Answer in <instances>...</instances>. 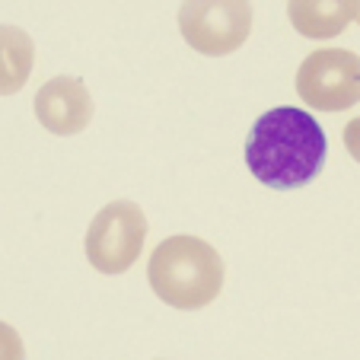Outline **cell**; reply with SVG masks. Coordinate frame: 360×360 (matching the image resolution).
I'll return each instance as SVG.
<instances>
[{
	"mask_svg": "<svg viewBox=\"0 0 360 360\" xmlns=\"http://www.w3.org/2000/svg\"><path fill=\"white\" fill-rule=\"evenodd\" d=\"M300 99L316 112H345L360 102V58L347 48H319L297 70Z\"/></svg>",
	"mask_w": 360,
	"mask_h": 360,
	"instance_id": "obj_4",
	"label": "cell"
},
{
	"mask_svg": "<svg viewBox=\"0 0 360 360\" xmlns=\"http://www.w3.org/2000/svg\"><path fill=\"white\" fill-rule=\"evenodd\" d=\"M328 137L306 109L278 105L255 118L245 137V166L262 185L278 191L303 188L322 172Z\"/></svg>",
	"mask_w": 360,
	"mask_h": 360,
	"instance_id": "obj_1",
	"label": "cell"
},
{
	"mask_svg": "<svg viewBox=\"0 0 360 360\" xmlns=\"http://www.w3.org/2000/svg\"><path fill=\"white\" fill-rule=\"evenodd\" d=\"M35 118L51 134H80L93 118V96L77 77H51L35 93Z\"/></svg>",
	"mask_w": 360,
	"mask_h": 360,
	"instance_id": "obj_6",
	"label": "cell"
},
{
	"mask_svg": "<svg viewBox=\"0 0 360 360\" xmlns=\"http://www.w3.org/2000/svg\"><path fill=\"white\" fill-rule=\"evenodd\" d=\"M182 39L207 58L236 51L252 32V4L245 0H191L179 7Z\"/></svg>",
	"mask_w": 360,
	"mask_h": 360,
	"instance_id": "obj_5",
	"label": "cell"
},
{
	"mask_svg": "<svg viewBox=\"0 0 360 360\" xmlns=\"http://www.w3.org/2000/svg\"><path fill=\"white\" fill-rule=\"evenodd\" d=\"M147 217L134 201H112L86 230V259L102 274H124L143 252Z\"/></svg>",
	"mask_w": 360,
	"mask_h": 360,
	"instance_id": "obj_3",
	"label": "cell"
},
{
	"mask_svg": "<svg viewBox=\"0 0 360 360\" xmlns=\"http://www.w3.org/2000/svg\"><path fill=\"white\" fill-rule=\"evenodd\" d=\"M226 268L220 252L198 236H169L153 249L147 281L172 309H204L217 300Z\"/></svg>",
	"mask_w": 360,
	"mask_h": 360,
	"instance_id": "obj_2",
	"label": "cell"
},
{
	"mask_svg": "<svg viewBox=\"0 0 360 360\" xmlns=\"http://www.w3.org/2000/svg\"><path fill=\"white\" fill-rule=\"evenodd\" d=\"M357 20H360V7H357Z\"/></svg>",
	"mask_w": 360,
	"mask_h": 360,
	"instance_id": "obj_11",
	"label": "cell"
},
{
	"mask_svg": "<svg viewBox=\"0 0 360 360\" xmlns=\"http://www.w3.org/2000/svg\"><path fill=\"white\" fill-rule=\"evenodd\" d=\"M0 360H26V347L13 326L0 322Z\"/></svg>",
	"mask_w": 360,
	"mask_h": 360,
	"instance_id": "obj_9",
	"label": "cell"
},
{
	"mask_svg": "<svg viewBox=\"0 0 360 360\" xmlns=\"http://www.w3.org/2000/svg\"><path fill=\"white\" fill-rule=\"evenodd\" d=\"M345 147H347V153L360 163V118H351V122L345 124Z\"/></svg>",
	"mask_w": 360,
	"mask_h": 360,
	"instance_id": "obj_10",
	"label": "cell"
},
{
	"mask_svg": "<svg viewBox=\"0 0 360 360\" xmlns=\"http://www.w3.org/2000/svg\"><path fill=\"white\" fill-rule=\"evenodd\" d=\"M357 0H290L287 16L306 39H332L357 20Z\"/></svg>",
	"mask_w": 360,
	"mask_h": 360,
	"instance_id": "obj_7",
	"label": "cell"
},
{
	"mask_svg": "<svg viewBox=\"0 0 360 360\" xmlns=\"http://www.w3.org/2000/svg\"><path fill=\"white\" fill-rule=\"evenodd\" d=\"M35 68V45L20 26L0 22V96H13L26 86Z\"/></svg>",
	"mask_w": 360,
	"mask_h": 360,
	"instance_id": "obj_8",
	"label": "cell"
}]
</instances>
